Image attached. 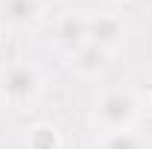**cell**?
<instances>
[{
  "instance_id": "cell-1",
  "label": "cell",
  "mask_w": 152,
  "mask_h": 149,
  "mask_svg": "<svg viewBox=\"0 0 152 149\" xmlns=\"http://www.w3.org/2000/svg\"><path fill=\"white\" fill-rule=\"evenodd\" d=\"M137 96L129 88H111L99 96L96 102V120L108 131H129L137 120Z\"/></svg>"
},
{
  "instance_id": "cell-2",
  "label": "cell",
  "mask_w": 152,
  "mask_h": 149,
  "mask_svg": "<svg viewBox=\"0 0 152 149\" xmlns=\"http://www.w3.org/2000/svg\"><path fill=\"white\" fill-rule=\"evenodd\" d=\"M0 93L15 102V105H23L29 99H35L41 93V73H38L32 64L20 61V64H12L6 67L3 76H0Z\"/></svg>"
},
{
  "instance_id": "cell-3",
  "label": "cell",
  "mask_w": 152,
  "mask_h": 149,
  "mask_svg": "<svg viewBox=\"0 0 152 149\" xmlns=\"http://www.w3.org/2000/svg\"><path fill=\"white\" fill-rule=\"evenodd\" d=\"M88 41L114 53L126 41V26L117 15H94V18H88Z\"/></svg>"
},
{
  "instance_id": "cell-4",
  "label": "cell",
  "mask_w": 152,
  "mask_h": 149,
  "mask_svg": "<svg viewBox=\"0 0 152 149\" xmlns=\"http://www.w3.org/2000/svg\"><path fill=\"white\" fill-rule=\"evenodd\" d=\"M53 41H56L58 50H61V53H67V56L79 53V50L88 44V18H85V15H79V12H67L64 18L58 20Z\"/></svg>"
},
{
  "instance_id": "cell-5",
  "label": "cell",
  "mask_w": 152,
  "mask_h": 149,
  "mask_svg": "<svg viewBox=\"0 0 152 149\" xmlns=\"http://www.w3.org/2000/svg\"><path fill=\"white\" fill-rule=\"evenodd\" d=\"M41 18V0H0V23L26 29Z\"/></svg>"
},
{
  "instance_id": "cell-6",
  "label": "cell",
  "mask_w": 152,
  "mask_h": 149,
  "mask_svg": "<svg viewBox=\"0 0 152 149\" xmlns=\"http://www.w3.org/2000/svg\"><path fill=\"white\" fill-rule=\"evenodd\" d=\"M108 58H111L108 50H102V47H96V44L88 41L79 53L70 56V67H73V73L85 76V79H94V76H99L108 67Z\"/></svg>"
},
{
  "instance_id": "cell-7",
  "label": "cell",
  "mask_w": 152,
  "mask_h": 149,
  "mask_svg": "<svg viewBox=\"0 0 152 149\" xmlns=\"http://www.w3.org/2000/svg\"><path fill=\"white\" fill-rule=\"evenodd\" d=\"M29 149H61V134L50 123H38L29 131Z\"/></svg>"
},
{
  "instance_id": "cell-8",
  "label": "cell",
  "mask_w": 152,
  "mask_h": 149,
  "mask_svg": "<svg viewBox=\"0 0 152 149\" xmlns=\"http://www.w3.org/2000/svg\"><path fill=\"white\" fill-rule=\"evenodd\" d=\"M102 149H140V140L132 131H111V137L102 143Z\"/></svg>"
},
{
  "instance_id": "cell-9",
  "label": "cell",
  "mask_w": 152,
  "mask_h": 149,
  "mask_svg": "<svg viewBox=\"0 0 152 149\" xmlns=\"http://www.w3.org/2000/svg\"><path fill=\"white\" fill-rule=\"evenodd\" d=\"M146 111L152 114V93H149V99H146Z\"/></svg>"
},
{
  "instance_id": "cell-10",
  "label": "cell",
  "mask_w": 152,
  "mask_h": 149,
  "mask_svg": "<svg viewBox=\"0 0 152 149\" xmlns=\"http://www.w3.org/2000/svg\"><path fill=\"white\" fill-rule=\"evenodd\" d=\"M0 32H3V23H0Z\"/></svg>"
},
{
  "instance_id": "cell-11",
  "label": "cell",
  "mask_w": 152,
  "mask_h": 149,
  "mask_svg": "<svg viewBox=\"0 0 152 149\" xmlns=\"http://www.w3.org/2000/svg\"><path fill=\"white\" fill-rule=\"evenodd\" d=\"M120 3H123V0H120Z\"/></svg>"
}]
</instances>
